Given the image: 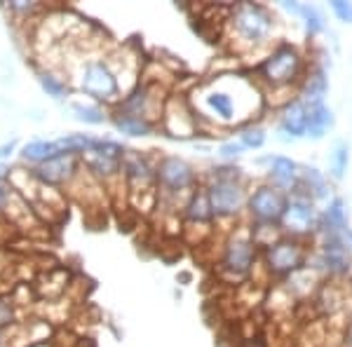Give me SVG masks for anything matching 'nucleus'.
<instances>
[{
  "instance_id": "14",
  "label": "nucleus",
  "mask_w": 352,
  "mask_h": 347,
  "mask_svg": "<svg viewBox=\"0 0 352 347\" xmlns=\"http://www.w3.org/2000/svg\"><path fill=\"white\" fill-rule=\"evenodd\" d=\"M265 162H268V169H265L268 183L287 195H294L300 186V164L285 155H270L265 157Z\"/></svg>"
},
{
  "instance_id": "4",
  "label": "nucleus",
  "mask_w": 352,
  "mask_h": 347,
  "mask_svg": "<svg viewBox=\"0 0 352 347\" xmlns=\"http://www.w3.org/2000/svg\"><path fill=\"white\" fill-rule=\"evenodd\" d=\"M202 186L207 188L209 202H212L214 216H217V227L221 223H240V219L247 214L249 192H252V188L242 176V169L217 167L212 169L207 183Z\"/></svg>"
},
{
  "instance_id": "11",
  "label": "nucleus",
  "mask_w": 352,
  "mask_h": 347,
  "mask_svg": "<svg viewBox=\"0 0 352 347\" xmlns=\"http://www.w3.org/2000/svg\"><path fill=\"white\" fill-rule=\"evenodd\" d=\"M160 124L162 132L176 141H188L200 134V120L192 111L188 96H169Z\"/></svg>"
},
{
  "instance_id": "9",
  "label": "nucleus",
  "mask_w": 352,
  "mask_h": 347,
  "mask_svg": "<svg viewBox=\"0 0 352 347\" xmlns=\"http://www.w3.org/2000/svg\"><path fill=\"white\" fill-rule=\"evenodd\" d=\"M127 148L111 139H96L94 146L80 155L82 169L89 176H94L99 183L122 181V157Z\"/></svg>"
},
{
  "instance_id": "23",
  "label": "nucleus",
  "mask_w": 352,
  "mask_h": 347,
  "mask_svg": "<svg viewBox=\"0 0 352 347\" xmlns=\"http://www.w3.org/2000/svg\"><path fill=\"white\" fill-rule=\"evenodd\" d=\"M237 141L247 148V150H258L265 146V127L258 122H249L237 129Z\"/></svg>"
},
{
  "instance_id": "31",
  "label": "nucleus",
  "mask_w": 352,
  "mask_h": 347,
  "mask_svg": "<svg viewBox=\"0 0 352 347\" xmlns=\"http://www.w3.org/2000/svg\"><path fill=\"white\" fill-rule=\"evenodd\" d=\"M8 8L12 10L16 14H31L38 10L36 3H26V0H12V3H8Z\"/></svg>"
},
{
  "instance_id": "17",
  "label": "nucleus",
  "mask_w": 352,
  "mask_h": 347,
  "mask_svg": "<svg viewBox=\"0 0 352 347\" xmlns=\"http://www.w3.org/2000/svg\"><path fill=\"white\" fill-rule=\"evenodd\" d=\"M61 155H68L66 150V144L64 139H52V141H45V139H33L21 148V157L31 164H45L54 157H61Z\"/></svg>"
},
{
  "instance_id": "15",
  "label": "nucleus",
  "mask_w": 352,
  "mask_h": 347,
  "mask_svg": "<svg viewBox=\"0 0 352 347\" xmlns=\"http://www.w3.org/2000/svg\"><path fill=\"white\" fill-rule=\"evenodd\" d=\"M322 280H324V277H322L320 272L312 270L310 265H305V267H300L298 272H294L292 277L282 280V287H285L296 300H305V298H310V295H317L322 284H324Z\"/></svg>"
},
{
  "instance_id": "6",
  "label": "nucleus",
  "mask_w": 352,
  "mask_h": 347,
  "mask_svg": "<svg viewBox=\"0 0 352 347\" xmlns=\"http://www.w3.org/2000/svg\"><path fill=\"white\" fill-rule=\"evenodd\" d=\"M76 82L80 92L92 96L96 101L118 106L124 99L116 71H113L109 56H94V59H82L76 71Z\"/></svg>"
},
{
  "instance_id": "10",
  "label": "nucleus",
  "mask_w": 352,
  "mask_h": 347,
  "mask_svg": "<svg viewBox=\"0 0 352 347\" xmlns=\"http://www.w3.org/2000/svg\"><path fill=\"white\" fill-rule=\"evenodd\" d=\"M287 202H289L287 192L277 190V188L270 186L268 181L254 186L252 192H249V204H247L249 223L280 225L282 216H285V209H287Z\"/></svg>"
},
{
  "instance_id": "34",
  "label": "nucleus",
  "mask_w": 352,
  "mask_h": 347,
  "mask_svg": "<svg viewBox=\"0 0 352 347\" xmlns=\"http://www.w3.org/2000/svg\"><path fill=\"white\" fill-rule=\"evenodd\" d=\"M345 343H348V347H352V328L348 331V340H345Z\"/></svg>"
},
{
  "instance_id": "2",
  "label": "nucleus",
  "mask_w": 352,
  "mask_h": 347,
  "mask_svg": "<svg viewBox=\"0 0 352 347\" xmlns=\"http://www.w3.org/2000/svg\"><path fill=\"white\" fill-rule=\"evenodd\" d=\"M221 36L237 56L256 54L263 59L275 45L282 43L280 21L263 3H235L228 5L223 16Z\"/></svg>"
},
{
  "instance_id": "26",
  "label": "nucleus",
  "mask_w": 352,
  "mask_h": 347,
  "mask_svg": "<svg viewBox=\"0 0 352 347\" xmlns=\"http://www.w3.org/2000/svg\"><path fill=\"white\" fill-rule=\"evenodd\" d=\"M38 80H41V87L50 96H54V99H64L68 85L61 80L59 76H54V73H50V71H43V73H38Z\"/></svg>"
},
{
  "instance_id": "24",
  "label": "nucleus",
  "mask_w": 352,
  "mask_h": 347,
  "mask_svg": "<svg viewBox=\"0 0 352 347\" xmlns=\"http://www.w3.org/2000/svg\"><path fill=\"white\" fill-rule=\"evenodd\" d=\"M322 216L329 221L331 225H336L338 230L348 232L350 230V223H348V207H345V200L338 195L331 197V202L327 204V209L322 212Z\"/></svg>"
},
{
  "instance_id": "19",
  "label": "nucleus",
  "mask_w": 352,
  "mask_h": 347,
  "mask_svg": "<svg viewBox=\"0 0 352 347\" xmlns=\"http://www.w3.org/2000/svg\"><path fill=\"white\" fill-rule=\"evenodd\" d=\"M333 111L327 104H312V113H310V124H308V136L305 139L310 141H322L324 136L333 129Z\"/></svg>"
},
{
  "instance_id": "1",
  "label": "nucleus",
  "mask_w": 352,
  "mask_h": 347,
  "mask_svg": "<svg viewBox=\"0 0 352 347\" xmlns=\"http://www.w3.org/2000/svg\"><path fill=\"white\" fill-rule=\"evenodd\" d=\"M188 99L197 120L214 129H240L254 122V117L265 108L263 92L252 73H219L195 87Z\"/></svg>"
},
{
  "instance_id": "5",
  "label": "nucleus",
  "mask_w": 352,
  "mask_h": 347,
  "mask_svg": "<svg viewBox=\"0 0 352 347\" xmlns=\"http://www.w3.org/2000/svg\"><path fill=\"white\" fill-rule=\"evenodd\" d=\"M258 251L261 249L254 242L252 223H237L230 227L228 232H223L217 260L221 277L237 284L247 282L249 277H254V270L258 265Z\"/></svg>"
},
{
  "instance_id": "20",
  "label": "nucleus",
  "mask_w": 352,
  "mask_h": 347,
  "mask_svg": "<svg viewBox=\"0 0 352 347\" xmlns=\"http://www.w3.org/2000/svg\"><path fill=\"white\" fill-rule=\"evenodd\" d=\"M348 164H350V146L348 141L336 139L329 150V179L333 183H340L345 179V172H348Z\"/></svg>"
},
{
  "instance_id": "13",
  "label": "nucleus",
  "mask_w": 352,
  "mask_h": 347,
  "mask_svg": "<svg viewBox=\"0 0 352 347\" xmlns=\"http://www.w3.org/2000/svg\"><path fill=\"white\" fill-rule=\"evenodd\" d=\"M80 167H82V162L78 155H61L45 164H38V167L33 169V176H36L43 186L59 188V186L73 183V181L78 179V174H80Z\"/></svg>"
},
{
  "instance_id": "21",
  "label": "nucleus",
  "mask_w": 352,
  "mask_h": 347,
  "mask_svg": "<svg viewBox=\"0 0 352 347\" xmlns=\"http://www.w3.org/2000/svg\"><path fill=\"white\" fill-rule=\"evenodd\" d=\"M113 124H116L118 132L127 134V136H151L155 124H151L144 117H136V115H124V113H113Z\"/></svg>"
},
{
  "instance_id": "35",
  "label": "nucleus",
  "mask_w": 352,
  "mask_h": 347,
  "mask_svg": "<svg viewBox=\"0 0 352 347\" xmlns=\"http://www.w3.org/2000/svg\"><path fill=\"white\" fill-rule=\"evenodd\" d=\"M348 237H350V242H352V227H350V230H348Z\"/></svg>"
},
{
  "instance_id": "30",
  "label": "nucleus",
  "mask_w": 352,
  "mask_h": 347,
  "mask_svg": "<svg viewBox=\"0 0 352 347\" xmlns=\"http://www.w3.org/2000/svg\"><path fill=\"white\" fill-rule=\"evenodd\" d=\"M14 195H16L14 188L0 181V212H8L10 204H12V200H14Z\"/></svg>"
},
{
  "instance_id": "16",
  "label": "nucleus",
  "mask_w": 352,
  "mask_h": 347,
  "mask_svg": "<svg viewBox=\"0 0 352 347\" xmlns=\"http://www.w3.org/2000/svg\"><path fill=\"white\" fill-rule=\"evenodd\" d=\"M327 92H329L327 68L320 64H310L308 73H305L303 82L298 87V96L308 101V104H324Z\"/></svg>"
},
{
  "instance_id": "27",
  "label": "nucleus",
  "mask_w": 352,
  "mask_h": 347,
  "mask_svg": "<svg viewBox=\"0 0 352 347\" xmlns=\"http://www.w3.org/2000/svg\"><path fill=\"white\" fill-rule=\"evenodd\" d=\"M247 150V148H244L240 141L237 139H230V141H223V144L219 146V157L221 160H226V162H230V160H237V157L242 155V153Z\"/></svg>"
},
{
  "instance_id": "22",
  "label": "nucleus",
  "mask_w": 352,
  "mask_h": 347,
  "mask_svg": "<svg viewBox=\"0 0 352 347\" xmlns=\"http://www.w3.org/2000/svg\"><path fill=\"white\" fill-rule=\"evenodd\" d=\"M298 19L303 21V26H305V31L310 33V36H320V33H324L327 31V19H324V14H322V10L320 8H315V5H310V3H300V8H298Z\"/></svg>"
},
{
  "instance_id": "32",
  "label": "nucleus",
  "mask_w": 352,
  "mask_h": 347,
  "mask_svg": "<svg viewBox=\"0 0 352 347\" xmlns=\"http://www.w3.org/2000/svg\"><path fill=\"white\" fill-rule=\"evenodd\" d=\"M14 148H16V141L12 139L10 144H5V146H0V160H5V157H10L14 153Z\"/></svg>"
},
{
  "instance_id": "8",
  "label": "nucleus",
  "mask_w": 352,
  "mask_h": 347,
  "mask_svg": "<svg viewBox=\"0 0 352 347\" xmlns=\"http://www.w3.org/2000/svg\"><path fill=\"white\" fill-rule=\"evenodd\" d=\"M320 221H322V212L317 209V202L305 195L303 190H296L294 195H289L280 227L287 237L308 242L317 235Z\"/></svg>"
},
{
  "instance_id": "33",
  "label": "nucleus",
  "mask_w": 352,
  "mask_h": 347,
  "mask_svg": "<svg viewBox=\"0 0 352 347\" xmlns=\"http://www.w3.org/2000/svg\"><path fill=\"white\" fill-rule=\"evenodd\" d=\"M8 174H10V167H8V164H3V162H0V181H3Z\"/></svg>"
},
{
  "instance_id": "29",
  "label": "nucleus",
  "mask_w": 352,
  "mask_h": 347,
  "mask_svg": "<svg viewBox=\"0 0 352 347\" xmlns=\"http://www.w3.org/2000/svg\"><path fill=\"white\" fill-rule=\"evenodd\" d=\"M14 322V305L10 298H0V328L10 326Z\"/></svg>"
},
{
  "instance_id": "25",
  "label": "nucleus",
  "mask_w": 352,
  "mask_h": 347,
  "mask_svg": "<svg viewBox=\"0 0 352 347\" xmlns=\"http://www.w3.org/2000/svg\"><path fill=\"white\" fill-rule=\"evenodd\" d=\"M71 111L76 115V120H80L85 124H104L106 122V111L94 104H71Z\"/></svg>"
},
{
  "instance_id": "28",
  "label": "nucleus",
  "mask_w": 352,
  "mask_h": 347,
  "mask_svg": "<svg viewBox=\"0 0 352 347\" xmlns=\"http://www.w3.org/2000/svg\"><path fill=\"white\" fill-rule=\"evenodd\" d=\"M329 8H331V12L336 14L338 21H343V24H352V3L350 0H331Z\"/></svg>"
},
{
  "instance_id": "7",
  "label": "nucleus",
  "mask_w": 352,
  "mask_h": 347,
  "mask_svg": "<svg viewBox=\"0 0 352 347\" xmlns=\"http://www.w3.org/2000/svg\"><path fill=\"white\" fill-rule=\"evenodd\" d=\"M312 247L303 240H294V237H282L263 251V270L268 277L275 280H287L300 267L308 265Z\"/></svg>"
},
{
  "instance_id": "12",
  "label": "nucleus",
  "mask_w": 352,
  "mask_h": 347,
  "mask_svg": "<svg viewBox=\"0 0 352 347\" xmlns=\"http://www.w3.org/2000/svg\"><path fill=\"white\" fill-rule=\"evenodd\" d=\"M310 113H312V104L300 99V96H296L282 111H277V132H280V139L282 141L305 139L308 136Z\"/></svg>"
},
{
  "instance_id": "18",
  "label": "nucleus",
  "mask_w": 352,
  "mask_h": 347,
  "mask_svg": "<svg viewBox=\"0 0 352 347\" xmlns=\"http://www.w3.org/2000/svg\"><path fill=\"white\" fill-rule=\"evenodd\" d=\"M298 190H303L315 202H331V179L317 167H300Z\"/></svg>"
},
{
  "instance_id": "3",
  "label": "nucleus",
  "mask_w": 352,
  "mask_h": 347,
  "mask_svg": "<svg viewBox=\"0 0 352 347\" xmlns=\"http://www.w3.org/2000/svg\"><path fill=\"white\" fill-rule=\"evenodd\" d=\"M308 59L303 49L294 43L282 41L270 49L263 59L254 66L252 76L258 82L261 92H298L305 73H308Z\"/></svg>"
}]
</instances>
